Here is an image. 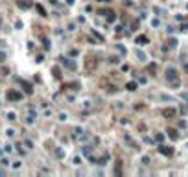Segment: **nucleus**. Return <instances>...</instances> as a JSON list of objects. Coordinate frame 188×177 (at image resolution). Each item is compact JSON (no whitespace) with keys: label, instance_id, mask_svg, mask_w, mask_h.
<instances>
[{"label":"nucleus","instance_id":"5","mask_svg":"<svg viewBox=\"0 0 188 177\" xmlns=\"http://www.w3.org/2000/svg\"><path fill=\"white\" fill-rule=\"evenodd\" d=\"M159 151H161L162 155H166V157H170V155H172V150H170L168 146H159Z\"/></svg>","mask_w":188,"mask_h":177},{"label":"nucleus","instance_id":"16","mask_svg":"<svg viewBox=\"0 0 188 177\" xmlns=\"http://www.w3.org/2000/svg\"><path fill=\"white\" fill-rule=\"evenodd\" d=\"M98 2H111V0H98Z\"/></svg>","mask_w":188,"mask_h":177},{"label":"nucleus","instance_id":"1","mask_svg":"<svg viewBox=\"0 0 188 177\" xmlns=\"http://www.w3.org/2000/svg\"><path fill=\"white\" fill-rule=\"evenodd\" d=\"M166 78H168V81H172V85L179 87V78H177L175 68H168V70H166Z\"/></svg>","mask_w":188,"mask_h":177},{"label":"nucleus","instance_id":"4","mask_svg":"<svg viewBox=\"0 0 188 177\" xmlns=\"http://www.w3.org/2000/svg\"><path fill=\"white\" fill-rule=\"evenodd\" d=\"M18 7H22V9H28V7H31V6H33V4H31L30 2V0H18Z\"/></svg>","mask_w":188,"mask_h":177},{"label":"nucleus","instance_id":"10","mask_svg":"<svg viewBox=\"0 0 188 177\" xmlns=\"http://www.w3.org/2000/svg\"><path fill=\"white\" fill-rule=\"evenodd\" d=\"M148 70L151 72V74H155V70H157V65H155V63H151V65L148 67Z\"/></svg>","mask_w":188,"mask_h":177},{"label":"nucleus","instance_id":"9","mask_svg":"<svg viewBox=\"0 0 188 177\" xmlns=\"http://www.w3.org/2000/svg\"><path fill=\"white\" fill-rule=\"evenodd\" d=\"M22 87H24V90L28 92V94H31V85H28V83H24V81H22Z\"/></svg>","mask_w":188,"mask_h":177},{"label":"nucleus","instance_id":"7","mask_svg":"<svg viewBox=\"0 0 188 177\" xmlns=\"http://www.w3.org/2000/svg\"><path fill=\"white\" fill-rule=\"evenodd\" d=\"M61 61H63L65 65H67L68 68H72V70H74V68H76V63H74V61H67V59H65V57H61Z\"/></svg>","mask_w":188,"mask_h":177},{"label":"nucleus","instance_id":"8","mask_svg":"<svg viewBox=\"0 0 188 177\" xmlns=\"http://www.w3.org/2000/svg\"><path fill=\"white\" fill-rule=\"evenodd\" d=\"M137 43H138V44H144V43H148V37H146V35H140V37H137Z\"/></svg>","mask_w":188,"mask_h":177},{"label":"nucleus","instance_id":"13","mask_svg":"<svg viewBox=\"0 0 188 177\" xmlns=\"http://www.w3.org/2000/svg\"><path fill=\"white\" fill-rule=\"evenodd\" d=\"M37 9H39V13H41V15H46V13H44V9H43V6H37Z\"/></svg>","mask_w":188,"mask_h":177},{"label":"nucleus","instance_id":"11","mask_svg":"<svg viewBox=\"0 0 188 177\" xmlns=\"http://www.w3.org/2000/svg\"><path fill=\"white\" fill-rule=\"evenodd\" d=\"M127 90H137V83H127Z\"/></svg>","mask_w":188,"mask_h":177},{"label":"nucleus","instance_id":"3","mask_svg":"<svg viewBox=\"0 0 188 177\" xmlns=\"http://www.w3.org/2000/svg\"><path fill=\"white\" fill-rule=\"evenodd\" d=\"M7 98L11 101H17V100H20V98H22V94H20V92H17V90H9L7 92Z\"/></svg>","mask_w":188,"mask_h":177},{"label":"nucleus","instance_id":"14","mask_svg":"<svg viewBox=\"0 0 188 177\" xmlns=\"http://www.w3.org/2000/svg\"><path fill=\"white\" fill-rule=\"evenodd\" d=\"M4 59H6V54H2V52H0V61H4Z\"/></svg>","mask_w":188,"mask_h":177},{"label":"nucleus","instance_id":"2","mask_svg":"<svg viewBox=\"0 0 188 177\" xmlns=\"http://www.w3.org/2000/svg\"><path fill=\"white\" fill-rule=\"evenodd\" d=\"M85 68H87V72H92L94 68H96V59H94V57H89L87 61H85Z\"/></svg>","mask_w":188,"mask_h":177},{"label":"nucleus","instance_id":"12","mask_svg":"<svg viewBox=\"0 0 188 177\" xmlns=\"http://www.w3.org/2000/svg\"><path fill=\"white\" fill-rule=\"evenodd\" d=\"M168 133H170V138H177V131H173V129H168Z\"/></svg>","mask_w":188,"mask_h":177},{"label":"nucleus","instance_id":"15","mask_svg":"<svg viewBox=\"0 0 188 177\" xmlns=\"http://www.w3.org/2000/svg\"><path fill=\"white\" fill-rule=\"evenodd\" d=\"M183 98H185V100L188 101V92H185V94H183Z\"/></svg>","mask_w":188,"mask_h":177},{"label":"nucleus","instance_id":"6","mask_svg":"<svg viewBox=\"0 0 188 177\" xmlns=\"http://www.w3.org/2000/svg\"><path fill=\"white\" fill-rule=\"evenodd\" d=\"M162 116H166V118L175 116V109H162Z\"/></svg>","mask_w":188,"mask_h":177}]
</instances>
